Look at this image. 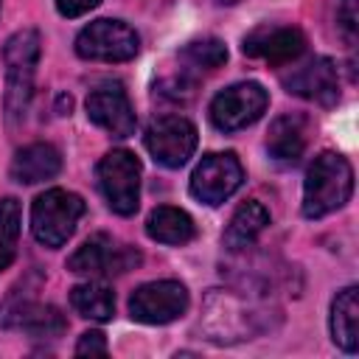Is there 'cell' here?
<instances>
[{"label":"cell","mask_w":359,"mask_h":359,"mask_svg":"<svg viewBox=\"0 0 359 359\" xmlns=\"http://www.w3.org/2000/svg\"><path fill=\"white\" fill-rule=\"evenodd\" d=\"M216 3H222V6H233V3H238V0H216Z\"/></svg>","instance_id":"obj_25"},{"label":"cell","mask_w":359,"mask_h":359,"mask_svg":"<svg viewBox=\"0 0 359 359\" xmlns=\"http://www.w3.org/2000/svg\"><path fill=\"white\" fill-rule=\"evenodd\" d=\"M182 59L199 70H216L227 62V48L216 36H202V39H194L182 48Z\"/></svg>","instance_id":"obj_22"},{"label":"cell","mask_w":359,"mask_h":359,"mask_svg":"<svg viewBox=\"0 0 359 359\" xmlns=\"http://www.w3.org/2000/svg\"><path fill=\"white\" fill-rule=\"evenodd\" d=\"M241 50L247 56L264 59L269 65H289L306 50V36L294 25H269L266 22V25L252 28L244 36Z\"/></svg>","instance_id":"obj_14"},{"label":"cell","mask_w":359,"mask_h":359,"mask_svg":"<svg viewBox=\"0 0 359 359\" xmlns=\"http://www.w3.org/2000/svg\"><path fill=\"white\" fill-rule=\"evenodd\" d=\"M70 306L95 323H107L115 314V294L104 283H79L70 289Z\"/></svg>","instance_id":"obj_20"},{"label":"cell","mask_w":359,"mask_h":359,"mask_svg":"<svg viewBox=\"0 0 359 359\" xmlns=\"http://www.w3.org/2000/svg\"><path fill=\"white\" fill-rule=\"evenodd\" d=\"M269 328V317L264 309L247 306L241 297L227 292L208 294L205 303V331L210 342L230 345L241 339H252L255 334Z\"/></svg>","instance_id":"obj_3"},{"label":"cell","mask_w":359,"mask_h":359,"mask_svg":"<svg viewBox=\"0 0 359 359\" xmlns=\"http://www.w3.org/2000/svg\"><path fill=\"white\" fill-rule=\"evenodd\" d=\"M98 188L118 216H132L140 205V160L126 149H112L101 157L98 168Z\"/></svg>","instance_id":"obj_5"},{"label":"cell","mask_w":359,"mask_h":359,"mask_svg":"<svg viewBox=\"0 0 359 359\" xmlns=\"http://www.w3.org/2000/svg\"><path fill=\"white\" fill-rule=\"evenodd\" d=\"M20 224H22V208L14 196L0 199V272L8 269L17 258V241H20Z\"/></svg>","instance_id":"obj_21"},{"label":"cell","mask_w":359,"mask_h":359,"mask_svg":"<svg viewBox=\"0 0 359 359\" xmlns=\"http://www.w3.org/2000/svg\"><path fill=\"white\" fill-rule=\"evenodd\" d=\"M266 224H269V210H266L261 202L250 199V202L238 205V210L233 213V219H230V224H227L222 241H224V247L233 250V252L247 250V247L264 233Z\"/></svg>","instance_id":"obj_18"},{"label":"cell","mask_w":359,"mask_h":359,"mask_svg":"<svg viewBox=\"0 0 359 359\" xmlns=\"http://www.w3.org/2000/svg\"><path fill=\"white\" fill-rule=\"evenodd\" d=\"M286 93L300 95L306 101H314L320 107H331L339 98V76H337V65L325 56H314L297 67H292V73H286L283 79Z\"/></svg>","instance_id":"obj_13"},{"label":"cell","mask_w":359,"mask_h":359,"mask_svg":"<svg viewBox=\"0 0 359 359\" xmlns=\"http://www.w3.org/2000/svg\"><path fill=\"white\" fill-rule=\"evenodd\" d=\"M196 126L182 115H160L146 126L143 135L149 154L165 168L185 165L196 151Z\"/></svg>","instance_id":"obj_10"},{"label":"cell","mask_w":359,"mask_h":359,"mask_svg":"<svg viewBox=\"0 0 359 359\" xmlns=\"http://www.w3.org/2000/svg\"><path fill=\"white\" fill-rule=\"evenodd\" d=\"M101 0H56V8L62 17H81L87 11H93Z\"/></svg>","instance_id":"obj_24"},{"label":"cell","mask_w":359,"mask_h":359,"mask_svg":"<svg viewBox=\"0 0 359 359\" xmlns=\"http://www.w3.org/2000/svg\"><path fill=\"white\" fill-rule=\"evenodd\" d=\"M353 194V168L337 151H320L303 182V216L323 219L339 210Z\"/></svg>","instance_id":"obj_2"},{"label":"cell","mask_w":359,"mask_h":359,"mask_svg":"<svg viewBox=\"0 0 359 359\" xmlns=\"http://www.w3.org/2000/svg\"><path fill=\"white\" fill-rule=\"evenodd\" d=\"M39 31L36 28H22L11 34L3 45V65H6V121L14 126L17 121L25 118L31 95H34V76H36V62H39Z\"/></svg>","instance_id":"obj_1"},{"label":"cell","mask_w":359,"mask_h":359,"mask_svg":"<svg viewBox=\"0 0 359 359\" xmlns=\"http://www.w3.org/2000/svg\"><path fill=\"white\" fill-rule=\"evenodd\" d=\"M84 216V199L65 188H48L31 205V230L34 238L50 250L67 244L76 233L79 219Z\"/></svg>","instance_id":"obj_4"},{"label":"cell","mask_w":359,"mask_h":359,"mask_svg":"<svg viewBox=\"0 0 359 359\" xmlns=\"http://www.w3.org/2000/svg\"><path fill=\"white\" fill-rule=\"evenodd\" d=\"M309 143V121L303 115H278L266 132V151L278 163H294Z\"/></svg>","instance_id":"obj_15"},{"label":"cell","mask_w":359,"mask_h":359,"mask_svg":"<svg viewBox=\"0 0 359 359\" xmlns=\"http://www.w3.org/2000/svg\"><path fill=\"white\" fill-rule=\"evenodd\" d=\"M140 50V36L121 20H95L76 36V53L90 62H129Z\"/></svg>","instance_id":"obj_7"},{"label":"cell","mask_w":359,"mask_h":359,"mask_svg":"<svg viewBox=\"0 0 359 359\" xmlns=\"http://www.w3.org/2000/svg\"><path fill=\"white\" fill-rule=\"evenodd\" d=\"M269 107V95L258 81H238L210 101V121L222 132H238L255 123Z\"/></svg>","instance_id":"obj_9"},{"label":"cell","mask_w":359,"mask_h":359,"mask_svg":"<svg viewBox=\"0 0 359 359\" xmlns=\"http://www.w3.org/2000/svg\"><path fill=\"white\" fill-rule=\"evenodd\" d=\"M188 309V289L180 280H151L132 292L129 314L143 325H165Z\"/></svg>","instance_id":"obj_11"},{"label":"cell","mask_w":359,"mask_h":359,"mask_svg":"<svg viewBox=\"0 0 359 359\" xmlns=\"http://www.w3.org/2000/svg\"><path fill=\"white\" fill-rule=\"evenodd\" d=\"M345 3H353V0H345Z\"/></svg>","instance_id":"obj_26"},{"label":"cell","mask_w":359,"mask_h":359,"mask_svg":"<svg viewBox=\"0 0 359 359\" xmlns=\"http://www.w3.org/2000/svg\"><path fill=\"white\" fill-rule=\"evenodd\" d=\"M140 264V250L132 244H123L107 233L90 236L70 258L67 269L76 275H90V278H112L135 269Z\"/></svg>","instance_id":"obj_6"},{"label":"cell","mask_w":359,"mask_h":359,"mask_svg":"<svg viewBox=\"0 0 359 359\" xmlns=\"http://www.w3.org/2000/svg\"><path fill=\"white\" fill-rule=\"evenodd\" d=\"M331 339L345 353L359 351V289L345 286L331 303Z\"/></svg>","instance_id":"obj_17"},{"label":"cell","mask_w":359,"mask_h":359,"mask_svg":"<svg viewBox=\"0 0 359 359\" xmlns=\"http://www.w3.org/2000/svg\"><path fill=\"white\" fill-rule=\"evenodd\" d=\"M146 233H149V238H154L160 244L180 247V244H188L194 238L196 227H194V219L185 210L171 208V205H160V208H154L149 213Z\"/></svg>","instance_id":"obj_19"},{"label":"cell","mask_w":359,"mask_h":359,"mask_svg":"<svg viewBox=\"0 0 359 359\" xmlns=\"http://www.w3.org/2000/svg\"><path fill=\"white\" fill-rule=\"evenodd\" d=\"M93 356V353H98V356H104L107 353V337L101 334V331H84L81 337H79V342H76V356Z\"/></svg>","instance_id":"obj_23"},{"label":"cell","mask_w":359,"mask_h":359,"mask_svg":"<svg viewBox=\"0 0 359 359\" xmlns=\"http://www.w3.org/2000/svg\"><path fill=\"white\" fill-rule=\"evenodd\" d=\"M84 107H87V118L95 126H101L104 132H109L112 137L135 135V126H137L135 107L118 81H107V84H98L95 90H90Z\"/></svg>","instance_id":"obj_12"},{"label":"cell","mask_w":359,"mask_h":359,"mask_svg":"<svg viewBox=\"0 0 359 359\" xmlns=\"http://www.w3.org/2000/svg\"><path fill=\"white\" fill-rule=\"evenodd\" d=\"M62 168V154L56 146L50 143H28L22 146L14 160H11V180L22 182V185H34V182H45L50 177H56Z\"/></svg>","instance_id":"obj_16"},{"label":"cell","mask_w":359,"mask_h":359,"mask_svg":"<svg viewBox=\"0 0 359 359\" xmlns=\"http://www.w3.org/2000/svg\"><path fill=\"white\" fill-rule=\"evenodd\" d=\"M244 182V168L233 151H213L205 154L194 174H191V196L199 199L202 205H222L230 199Z\"/></svg>","instance_id":"obj_8"}]
</instances>
